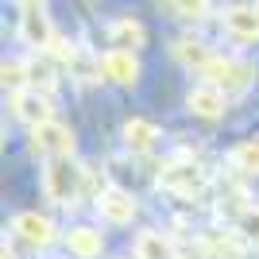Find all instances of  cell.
Listing matches in <instances>:
<instances>
[{"instance_id": "16", "label": "cell", "mask_w": 259, "mask_h": 259, "mask_svg": "<svg viewBox=\"0 0 259 259\" xmlns=\"http://www.w3.org/2000/svg\"><path fill=\"white\" fill-rule=\"evenodd\" d=\"M136 259H178V248L174 240L159 228H147L136 236Z\"/></svg>"}, {"instance_id": "11", "label": "cell", "mask_w": 259, "mask_h": 259, "mask_svg": "<svg viewBox=\"0 0 259 259\" xmlns=\"http://www.w3.org/2000/svg\"><path fill=\"white\" fill-rule=\"evenodd\" d=\"M170 54L186 66V70H197V74H205L209 66L217 62V51H213L209 43H201V39H194V35H186V39H174Z\"/></svg>"}, {"instance_id": "14", "label": "cell", "mask_w": 259, "mask_h": 259, "mask_svg": "<svg viewBox=\"0 0 259 259\" xmlns=\"http://www.w3.org/2000/svg\"><path fill=\"white\" fill-rule=\"evenodd\" d=\"M155 143H159V124H155V120H147V116L124 120V147H128V151L147 155Z\"/></svg>"}, {"instance_id": "6", "label": "cell", "mask_w": 259, "mask_h": 259, "mask_svg": "<svg viewBox=\"0 0 259 259\" xmlns=\"http://www.w3.org/2000/svg\"><path fill=\"white\" fill-rule=\"evenodd\" d=\"M186 108L201 120H217V116H225V108H228V93L221 85H213V81H201V85H194L186 93Z\"/></svg>"}, {"instance_id": "15", "label": "cell", "mask_w": 259, "mask_h": 259, "mask_svg": "<svg viewBox=\"0 0 259 259\" xmlns=\"http://www.w3.org/2000/svg\"><path fill=\"white\" fill-rule=\"evenodd\" d=\"M143 39H147V31H143V23L132 20V16H120V20L108 23V47H112V51H132L136 54V47H143Z\"/></svg>"}, {"instance_id": "12", "label": "cell", "mask_w": 259, "mask_h": 259, "mask_svg": "<svg viewBox=\"0 0 259 259\" xmlns=\"http://www.w3.org/2000/svg\"><path fill=\"white\" fill-rule=\"evenodd\" d=\"M225 31L240 43H255L259 39V4H236L225 12Z\"/></svg>"}, {"instance_id": "19", "label": "cell", "mask_w": 259, "mask_h": 259, "mask_svg": "<svg viewBox=\"0 0 259 259\" xmlns=\"http://www.w3.org/2000/svg\"><path fill=\"white\" fill-rule=\"evenodd\" d=\"M240 240L259 248V205H244V213H240Z\"/></svg>"}, {"instance_id": "18", "label": "cell", "mask_w": 259, "mask_h": 259, "mask_svg": "<svg viewBox=\"0 0 259 259\" xmlns=\"http://www.w3.org/2000/svg\"><path fill=\"white\" fill-rule=\"evenodd\" d=\"M178 16V20H205L209 16V0H159Z\"/></svg>"}, {"instance_id": "1", "label": "cell", "mask_w": 259, "mask_h": 259, "mask_svg": "<svg viewBox=\"0 0 259 259\" xmlns=\"http://www.w3.org/2000/svg\"><path fill=\"white\" fill-rule=\"evenodd\" d=\"M81 186H85V170H77L70 159H51L43 170V190L47 201H54L58 209H74L81 201Z\"/></svg>"}, {"instance_id": "20", "label": "cell", "mask_w": 259, "mask_h": 259, "mask_svg": "<svg viewBox=\"0 0 259 259\" xmlns=\"http://www.w3.org/2000/svg\"><path fill=\"white\" fill-rule=\"evenodd\" d=\"M27 81H31V89H43V93L54 85V66L47 62V54L39 62H27Z\"/></svg>"}, {"instance_id": "2", "label": "cell", "mask_w": 259, "mask_h": 259, "mask_svg": "<svg viewBox=\"0 0 259 259\" xmlns=\"http://www.w3.org/2000/svg\"><path fill=\"white\" fill-rule=\"evenodd\" d=\"M20 39L27 47H35L39 54L51 51V43L58 39L51 27V16H47L43 0H20Z\"/></svg>"}, {"instance_id": "13", "label": "cell", "mask_w": 259, "mask_h": 259, "mask_svg": "<svg viewBox=\"0 0 259 259\" xmlns=\"http://www.w3.org/2000/svg\"><path fill=\"white\" fill-rule=\"evenodd\" d=\"M62 240H66V251L74 259H101V251H105V236L93 225H74Z\"/></svg>"}, {"instance_id": "10", "label": "cell", "mask_w": 259, "mask_h": 259, "mask_svg": "<svg viewBox=\"0 0 259 259\" xmlns=\"http://www.w3.org/2000/svg\"><path fill=\"white\" fill-rule=\"evenodd\" d=\"M97 213L105 217L108 225H132V217H136V197L116 190V186H108L97 194Z\"/></svg>"}, {"instance_id": "8", "label": "cell", "mask_w": 259, "mask_h": 259, "mask_svg": "<svg viewBox=\"0 0 259 259\" xmlns=\"http://www.w3.org/2000/svg\"><path fill=\"white\" fill-rule=\"evenodd\" d=\"M12 112H16L23 124H31V128L54 120L51 116V97H47L43 89H20V93H12Z\"/></svg>"}, {"instance_id": "21", "label": "cell", "mask_w": 259, "mask_h": 259, "mask_svg": "<svg viewBox=\"0 0 259 259\" xmlns=\"http://www.w3.org/2000/svg\"><path fill=\"white\" fill-rule=\"evenodd\" d=\"M4 89H12V93H20V89H27L31 81H27V62H4Z\"/></svg>"}, {"instance_id": "5", "label": "cell", "mask_w": 259, "mask_h": 259, "mask_svg": "<svg viewBox=\"0 0 259 259\" xmlns=\"http://www.w3.org/2000/svg\"><path fill=\"white\" fill-rule=\"evenodd\" d=\"M31 140H35V151H43L47 159H74V136L58 120H47L39 128H31Z\"/></svg>"}, {"instance_id": "4", "label": "cell", "mask_w": 259, "mask_h": 259, "mask_svg": "<svg viewBox=\"0 0 259 259\" xmlns=\"http://www.w3.org/2000/svg\"><path fill=\"white\" fill-rule=\"evenodd\" d=\"M205 77L213 85H221L225 93H240V89H248L255 81V66L248 58H221L217 54V62L205 70Z\"/></svg>"}, {"instance_id": "7", "label": "cell", "mask_w": 259, "mask_h": 259, "mask_svg": "<svg viewBox=\"0 0 259 259\" xmlns=\"http://www.w3.org/2000/svg\"><path fill=\"white\" fill-rule=\"evenodd\" d=\"M12 232H16V240H23L27 248H47V244L54 240L51 217L35 213V209H23V213H16V221H12Z\"/></svg>"}, {"instance_id": "3", "label": "cell", "mask_w": 259, "mask_h": 259, "mask_svg": "<svg viewBox=\"0 0 259 259\" xmlns=\"http://www.w3.org/2000/svg\"><path fill=\"white\" fill-rule=\"evenodd\" d=\"M205 170L197 166V162H190V159H174V162H166L159 170V186L166 190V194H174V197H197L201 190H205Z\"/></svg>"}, {"instance_id": "22", "label": "cell", "mask_w": 259, "mask_h": 259, "mask_svg": "<svg viewBox=\"0 0 259 259\" xmlns=\"http://www.w3.org/2000/svg\"><path fill=\"white\" fill-rule=\"evenodd\" d=\"M0 259H16V251H12L8 244H4V251H0Z\"/></svg>"}, {"instance_id": "17", "label": "cell", "mask_w": 259, "mask_h": 259, "mask_svg": "<svg viewBox=\"0 0 259 259\" xmlns=\"http://www.w3.org/2000/svg\"><path fill=\"white\" fill-rule=\"evenodd\" d=\"M232 166L248 178H259V140H244L232 147Z\"/></svg>"}, {"instance_id": "9", "label": "cell", "mask_w": 259, "mask_h": 259, "mask_svg": "<svg viewBox=\"0 0 259 259\" xmlns=\"http://www.w3.org/2000/svg\"><path fill=\"white\" fill-rule=\"evenodd\" d=\"M101 74H105V81H112V85L132 89L140 81V58L132 51H108L105 58H101Z\"/></svg>"}]
</instances>
